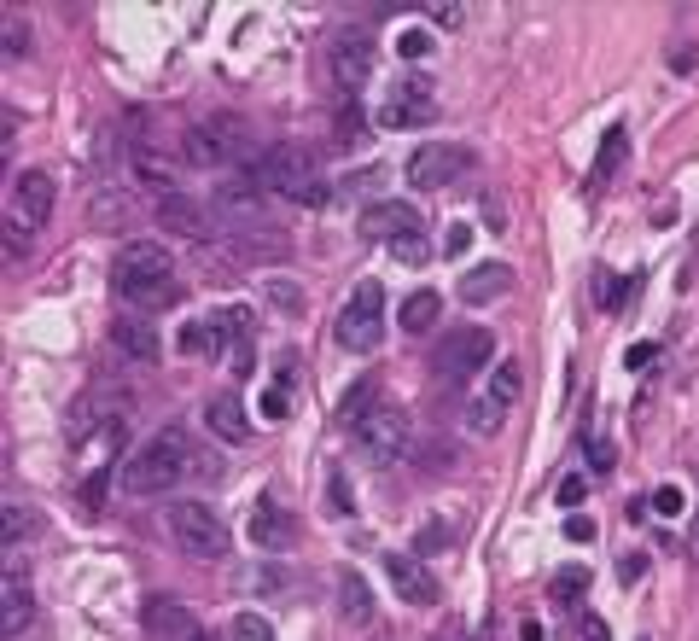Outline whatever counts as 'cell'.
<instances>
[{"mask_svg":"<svg viewBox=\"0 0 699 641\" xmlns=\"http://www.w3.org/2000/svg\"><path fill=\"white\" fill-rule=\"evenodd\" d=\"M140 630L152 641H204L199 612H187V601H169V595H146L140 601Z\"/></svg>","mask_w":699,"mask_h":641,"instance_id":"cell-14","label":"cell"},{"mask_svg":"<svg viewBox=\"0 0 699 641\" xmlns=\"http://www.w3.org/2000/svg\"><path fill=\"white\" fill-rule=\"evenodd\" d=\"M233 641H274V630H268L263 612H239L233 618Z\"/></svg>","mask_w":699,"mask_h":641,"instance_id":"cell-33","label":"cell"},{"mask_svg":"<svg viewBox=\"0 0 699 641\" xmlns=\"http://www.w3.org/2000/svg\"><path fill=\"white\" fill-rule=\"evenodd\" d=\"M589 473H612V443H589Z\"/></svg>","mask_w":699,"mask_h":641,"instance_id":"cell-44","label":"cell"},{"mask_svg":"<svg viewBox=\"0 0 699 641\" xmlns=\"http://www.w3.org/2000/svg\"><path fill=\"white\" fill-rule=\"evenodd\" d=\"M432 117H437V105H432L426 76H420V82H397V100L379 111L385 129H420V123H432Z\"/></svg>","mask_w":699,"mask_h":641,"instance_id":"cell-17","label":"cell"},{"mask_svg":"<svg viewBox=\"0 0 699 641\" xmlns=\"http://www.w3.org/2000/svg\"><path fill=\"white\" fill-rule=\"evenodd\" d=\"M327 70H333V82L344 94L362 88L367 76H373V35L367 30H333V41H327Z\"/></svg>","mask_w":699,"mask_h":641,"instance_id":"cell-13","label":"cell"},{"mask_svg":"<svg viewBox=\"0 0 699 641\" xmlns=\"http://www.w3.org/2000/svg\"><path fill=\"white\" fill-rule=\"evenodd\" d=\"M496 356V338H490V327H455V333L437 338L432 350V373L443 379V385H466L472 373H484V362Z\"/></svg>","mask_w":699,"mask_h":641,"instance_id":"cell-9","label":"cell"},{"mask_svg":"<svg viewBox=\"0 0 699 641\" xmlns=\"http://www.w3.org/2000/svg\"><path fill=\"white\" fill-rule=\"evenodd\" d=\"M583 589H589V572H583V566H560V572H554V601H560V607H577Z\"/></svg>","mask_w":699,"mask_h":641,"instance_id":"cell-28","label":"cell"},{"mask_svg":"<svg viewBox=\"0 0 699 641\" xmlns=\"http://www.w3.org/2000/svg\"><path fill=\"white\" fill-rule=\"evenodd\" d=\"M175 344H181V356H216V350H222V338H216V327H210V321H187Z\"/></svg>","mask_w":699,"mask_h":641,"instance_id":"cell-26","label":"cell"},{"mask_svg":"<svg viewBox=\"0 0 699 641\" xmlns=\"http://www.w3.org/2000/svg\"><path fill=\"white\" fill-rule=\"evenodd\" d=\"M327 507H333L338 519H350V513H356V490H350V473H344V467H327Z\"/></svg>","mask_w":699,"mask_h":641,"instance_id":"cell-27","label":"cell"},{"mask_svg":"<svg viewBox=\"0 0 699 641\" xmlns=\"http://www.w3.org/2000/svg\"><path fill=\"white\" fill-rule=\"evenodd\" d=\"M292 537H298V519H292L286 507L274 502V496H263V502L251 507V542H257L263 554H280V548H292Z\"/></svg>","mask_w":699,"mask_h":641,"instance_id":"cell-18","label":"cell"},{"mask_svg":"<svg viewBox=\"0 0 699 641\" xmlns=\"http://www.w3.org/2000/svg\"><path fill=\"white\" fill-rule=\"evenodd\" d=\"M263 420H274V426L292 420V385H286V379H274V385L263 391Z\"/></svg>","mask_w":699,"mask_h":641,"instance_id":"cell-31","label":"cell"},{"mask_svg":"<svg viewBox=\"0 0 699 641\" xmlns=\"http://www.w3.org/2000/svg\"><path fill=\"white\" fill-rule=\"evenodd\" d=\"M519 391H525V373H519V362H496V373H490V385L472 397V414H466V426L478 432V438H490V432H501V420H507V408L519 403Z\"/></svg>","mask_w":699,"mask_h":641,"instance_id":"cell-11","label":"cell"},{"mask_svg":"<svg viewBox=\"0 0 699 641\" xmlns=\"http://www.w3.org/2000/svg\"><path fill=\"white\" fill-rule=\"evenodd\" d=\"M519 641H548V636H542V624H536V618H525V624H519Z\"/></svg>","mask_w":699,"mask_h":641,"instance_id":"cell-47","label":"cell"},{"mask_svg":"<svg viewBox=\"0 0 699 641\" xmlns=\"http://www.w3.org/2000/svg\"><path fill=\"white\" fill-rule=\"evenodd\" d=\"M158 222H164L169 234L193 239V245H204V239H210L204 204H199V199H187V193H164V199H158Z\"/></svg>","mask_w":699,"mask_h":641,"instance_id":"cell-19","label":"cell"},{"mask_svg":"<svg viewBox=\"0 0 699 641\" xmlns=\"http://www.w3.org/2000/svg\"><path fill=\"white\" fill-rule=\"evenodd\" d=\"M111 286H117V298L140 315H152V309H164L181 298V274H175V257H169L158 239H129L123 251H117V263H111Z\"/></svg>","mask_w":699,"mask_h":641,"instance_id":"cell-3","label":"cell"},{"mask_svg":"<svg viewBox=\"0 0 699 641\" xmlns=\"http://www.w3.org/2000/svg\"><path fill=\"white\" fill-rule=\"evenodd\" d=\"M513 286V269L507 263H478V269L461 274V304H490Z\"/></svg>","mask_w":699,"mask_h":641,"instance_id":"cell-22","label":"cell"},{"mask_svg":"<svg viewBox=\"0 0 699 641\" xmlns=\"http://www.w3.org/2000/svg\"><path fill=\"white\" fill-rule=\"evenodd\" d=\"M566 537L571 542H589V537H595V519H589V513H571V519H566Z\"/></svg>","mask_w":699,"mask_h":641,"instance_id":"cell-43","label":"cell"},{"mask_svg":"<svg viewBox=\"0 0 699 641\" xmlns=\"http://www.w3.org/2000/svg\"><path fill=\"white\" fill-rule=\"evenodd\" d=\"M688 554L699 560V519H694V537H688Z\"/></svg>","mask_w":699,"mask_h":641,"instance_id":"cell-48","label":"cell"},{"mask_svg":"<svg viewBox=\"0 0 699 641\" xmlns=\"http://www.w3.org/2000/svg\"><path fill=\"white\" fill-rule=\"evenodd\" d=\"M630 292H635V280H624V274H595V304L606 309V315H618V309L630 304Z\"/></svg>","mask_w":699,"mask_h":641,"instance_id":"cell-25","label":"cell"},{"mask_svg":"<svg viewBox=\"0 0 699 641\" xmlns=\"http://www.w3.org/2000/svg\"><path fill=\"white\" fill-rule=\"evenodd\" d=\"M251 181L263 187V199H286V204H303V210H321L333 199V181L321 175V152L303 146V140L268 146L263 158L251 164Z\"/></svg>","mask_w":699,"mask_h":641,"instance_id":"cell-2","label":"cell"},{"mask_svg":"<svg viewBox=\"0 0 699 641\" xmlns=\"http://www.w3.org/2000/svg\"><path fill=\"white\" fill-rule=\"evenodd\" d=\"M193 473H199V443L187 438V426H164V432H152L140 449L123 455L117 484H123V496L140 502V496H169V490H181Z\"/></svg>","mask_w":699,"mask_h":641,"instance_id":"cell-1","label":"cell"},{"mask_svg":"<svg viewBox=\"0 0 699 641\" xmlns=\"http://www.w3.org/2000/svg\"><path fill=\"white\" fill-rule=\"evenodd\" d=\"M443 641H449V636H443Z\"/></svg>","mask_w":699,"mask_h":641,"instance_id":"cell-49","label":"cell"},{"mask_svg":"<svg viewBox=\"0 0 699 641\" xmlns=\"http://www.w3.org/2000/svg\"><path fill=\"white\" fill-rule=\"evenodd\" d=\"M554 502H560V507H577V502H583V478L566 473V478H560V490H554Z\"/></svg>","mask_w":699,"mask_h":641,"instance_id":"cell-41","label":"cell"},{"mask_svg":"<svg viewBox=\"0 0 699 641\" xmlns=\"http://www.w3.org/2000/svg\"><path fill=\"white\" fill-rule=\"evenodd\" d=\"M653 513H659V519H676V513H682V490H676V484H659V496H653Z\"/></svg>","mask_w":699,"mask_h":641,"instance_id":"cell-37","label":"cell"},{"mask_svg":"<svg viewBox=\"0 0 699 641\" xmlns=\"http://www.w3.org/2000/svg\"><path fill=\"white\" fill-rule=\"evenodd\" d=\"M466 245H472V228H466V222H455V228L443 234V251H449V257H466Z\"/></svg>","mask_w":699,"mask_h":641,"instance_id":"cell-42","label":"cell"},{"mask_svg":"<svg viewBox=\"0 0 699 641\" xmlns=\"http://www.w3.org/2000/svg\"><path fill=\"white\" fill-rule=\"evenodd\" d=\"M397 327L408 338H420V333H432L437 327V292L432 286H420V292H408L402 298V315H397Z\"/></svg>","mask_w":699,"mask_h":641,"instance_id":"cell-24","label":"cell"},{"mask_svg":"<svg viewBox=\"0 0 699 641\" xmlns=\"http://www.w3.org/2000/svg\"><path fill=\"white\" fill-rule=\"evenodd\" d=\"M164 531L175 537V548L193 554V560H228L233 554V531L204 502H169L164 507Z\"/></svg>","mask_w":699,"mask_h":641,"instance_id":"cell-5","label":"cell"},{"mask_svg":"<svg viewBox=\"0 0 699 641\" xmlns=\"http://www.w3.org/2000/svg\"><path fill=\"white\" fill-rule=\"evenodd\" d=\"M641 572H647V554H624V560H618V577H624V583H635Z\"/></svg>","mask_w":699,"mask_h":641,"instance_id":"cell-45","label":"cell"},{"mask_svg":"<svg viewBox=\"0 0 699 641\" xmlns=\"http://www.w3.org/2000/svg\"><path fill=\"white\" fill-rule=\"evenodd\" d=\"M653 362H659V344H630V356H624V368L630 373H647Z\"/></svg>","mask_w":699,"mask_h":641,"instance_id":"cell-39","label":"cell"},{"mask_svg":"<svg viewBox=\"0 0 699 641\" xmlns=\"http://www.w3.org/2000/svg\"><path fill=\"white\" fill-rule=\"evenodd\" d=\"M624 152H630V135H624V129H612V135H606V146H600V158H595V175H600V181H606V175H618Z\"/></svg>","mask_w":699,"mask_h":641,"instance_id":"cell-29","label":"cell"},{"mask_svg":"<svg viewBox=\"0 0 699 641\" xmlns=\"http://www.w3.org/2000/svg\"><path fill=\"white\" fill-rule=\"evenodd\" d=\"M35 618V589H30V566H24V554L12 548L6 554V566H0V636L18 641L30 630Z\"/></svg>","mask_w":699,"mask_h":641,"instance_id":"cell-12","label":"cell"},{"mask_svg":"<svg viewBox=\"0 0 699 641\" xmlns=\"http://www.w3.org/2000/svg\"><path fill=\"white\" fill-rule=\"evenodd\" d=\"M379 181H385V169L373 164V169H356V175H350L344 187H350V193H379Z\"/></svg>","mask_w":699,"mask_h":641,"instance_id":"cell-40","label":"cell"},{"mask_svg":"<svg viewBox=\"0 0 699 641\" xmlns=\"http://www.w3.org/2000/svg\"><path fill=\"white\" fill-rule=\"evenodd\" d=\"M181 152H187V164H193V169H233V164L251 169L257 158H263V152H251V135H245V123H228V117L187 129Z\"/></svg>","mask_w":699,"mask_h":641,"instance_id":"cell-6","label":"cell"},{"mask_svg":"<svg viewBox=\"0 0 699 641\" xmlns=\"http://www.w3.org/2000/svg\"><path fill=\"white\" fill-rule=\"evenodd\" d=\"M24 537H30V507L6 502V548H24Z\"/></svg>","mask_w":699,"mask_h":641,"instance_id":"cell-34","label":"cell"},{"mask_svg":"<svg viewBox=\"0 0 699 641\" xmlns=\"http://www.w3.org/2000/svg\"><path fill=\"white\" fill-rule=\"evenodd\" d=\"M6 53H12V59L30 53V24H24V18H6Z\"/></svg>","mask_w":699,"mask_h":641,"instance_id":"cell-36","label":"cell"},{"mask_svg":"<svg viewBox=\"0 0 699 641\" xmlns=\"http://www.w3.org/2000/svg\"><path fill=\"white\" fill-rule=\"evenodd\" d=\"M333 338L344 350H356V356H373L379 350V338H385V286L379 280H362L344 298V309H338V321H333Z\"/></svg>","mask_w":699,"mask_h":641,"instance_id":"cell-7","label":"cell"},{"mask_svg":"<svg viewBox=\"0 0 699 641\" xmlns=\"http://www.w3.org/2000/svg\"><path fill=\"white\" fill-rule=\"evenodd\" d=\"M414 228H426L420 222V210L408 199H373L362 210V239H385V245H397L402 234H414Z\"/></svg>","mask_w":699,"mask_h":641,"instance_id":"cell-15","label":"cell"},{"mask_svg":"<svg viewBox=\"0 0 699 641\" xmlns=\"http://www.w3.org/2000/svg\"><path fill=\"white\" fill-rule=\"evenodd\" d=\"M204 420H210V432H216L222 443H245V432H251V420H245L239 397H210Z\"/></svg>","mask_w":699,"mask_h":641,"instance_id":"cell-23","label":"cell"},{"mask_svg":"<svg viewBox=\"0 0 699 641\" xmlns=\"http://www.w3.org/2000/svg\"><path fill=\"white\" fill-rule=\"evenodd\" d=\"M385 577H391V589H397L408 607H437V595H443L437 577L426 572L414 554H385Z\"/></svg>","mask_w":699,"mask_h":641,"instance_id":"cell-16","label":"cell"},{"mask_svg":"<svg viewBox=\"0 0 699 641\" xmlns=\"http://www.w3.org/2000/svg\"><path fill=\"white\" fill-rule=\"evenodd\" d=\"M263 298L280 309V315H298V309H303V286H298V280H268Z\"/></svg>","mask_w":699,"mask_h":641,"instance_id":"cell-30","label":"cell"},{"mask_svg":"<svg viewBox=\"0 0 699 641\" xmlns=\"http://www.w3.org/2000/svg\"><path fill=\"white\" fill-rule=\"evenodd\" d=\"M53 204H59V181H53L47 169H24V175L12 181V204H6V251H12V257L30 251V234L53 216Z\"/></svg>","mask_w":699,"mask_h":641,"instance_id":"cell-4","label":"cell"},{"mask_svg":"<svg viewBox=\"0 0 699 641\" xmlns=\"http://www.w3.org/2000/svg\"><path fill=\"white\" fill-rule=\"evenodd\" d=\"M333 140H338V146H356V140H362V111H356V105L338 117V135Z\"/></svg>","mask_w":699,"mask_h":641,"instance_id":"cell-38","label":"cell"},{"mask_svg":"<svg viewBox=\"0 0 699 641\" xmlns=\"http://www.w3.org/2000/svg\"><path fill=\"white\" fill-rule=\"evenodd\" d=\"M432 41H437V35L426 30V24H420V30H402L397 35V53H402V59H426V53H432Z\"/></svg>","mask_w":699,"mask_h":641,"instance_id":"cell-35","label":"cell"},{"mask_svg":"<svg viewBox=\"0 0 699 641\" xmlns=\"http://www.w3.org/2000/svg\"><path fill=\"white\" fill-rule=\"evenodd\" d=\"M338 612L356 624V630H367L373 624V589H367V577L356 572V566H338Z\"/></svg>","mask_w":699,"mask_h":641,"instance_id":"cell-20","label":"cell"},{"mask_svg":"<svg viewBox=\"0 0 699 641\" xmlns=\"http://www.w3.org/2000/svg\"><path fill=\"white\" fill-rule=\"evenodd\" d=\"M472 164V152L455 146V140H426V146H414L408 152V164H402V181L408 187H420V193H432V187H449L455 175H466Z\"/></svg>","mask_w":699,"mask_h":641,"instance_id":"cell-10","label":"cell"},{"mask_svg":"<svg viewBox=\"0 0 699 641\" xmlns=\"http://www.w3.org/2000/svg\"><path fill=\"white\" fill-rule=\"evenodd\" d=\"M111 344H117L129 362H152V356H158V333H152L146 315H117V321H111Z\"/></svg>","mask_w":699,"mask_h":641,"instance_id":"cell-21","label":"cell"},{"mask_svg":"<svg viewBox=\"0 0 699 641\" xmlns=\"http://www.w3.org/2000/svg\"><path fill=\"white\" fill-rule=\"evenodd\" d=\"M391 251H397V263H408V269H414V263H426L432 239H426V228H414V234H402L397 245H391Z\"/></svg>","mask_w":699,"mask_h":641,"instance_id":"cell-32","label":"cell"},{"mask_svg":"<svg viewBox=\"0 0 699 641\" xmlns=\"http://www.w3.org/2000/svg\"><path fill=\"white\" fill-rule=\"evenodd\" d=\"M583 641H612V636H606V618L589 612V618H583Z\"/></svg>","mask_w":699,"mask_h":641,"instance_id":"cell-46","label":"cell"},{"mask_svg":"<svg viewBox=\"0 0 699 641\" xmlns=\"http://www.w3.org/2000/svg\"><path fill=\"white\" fill-rule=\"evenodd\" d=\"M350 438H356V449H362L373 467H391V461L408 455L414 426H408V414H402L397 403H373V408H362V420L350 426Z\"/></svg>","mask_w":699,"mask_h":641,"instance_id":"cell-8","label":"cell"}]
</instances>
